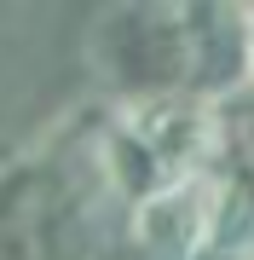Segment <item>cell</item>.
Wrapping results in <instances>:
<instances>
[{
  "label": "cell",
  "mask_w": 254,
  "mask_h": 260,
  "mask_svg": "<svg viewBox=\"0 0 254 260\" xmlns=\"http://www.w3.org/2000/svg\"><path fill=\"white\" fill-rule=\"evenodd\" d=\"M243 75L254 81V6H243Z\"/></svg>",
  "instance_id": "3957f363"
},
{
  "label": "cell",
  "mask_w": 254,
  "mask_h": 260,
  "mask_svg": "<svg viewBox=\"0 0 254 260\" xmlns=\"http://www.w3.org/2000/svg\"><path fill=\"white\" fill-rule=\"evenodd\" d=\"M197 260H254L248 249H220V243H214V249H202Z\"/></svg>",
  "instance_id": "277c9868"
},
{
  "label": "cell",
  "mask_w": 254,
  "mask_h": 260,
  "mask_svg": "<svg viewBox=\"0 0 254 260\" xmlns=\"http://www.w3.org/2000/svg\"><path fill=\"white\" fill-rule=\"evenodd\" d=\"M214 232H220V179L214 174L173 179V185L151 191L144 203H133V237L156 254L197 260L202 249H214Z\"/></svg>",
  "instance_id": "7a4b0ae2"
},
{
  "label": "cell",
  "mask_w": 254,
  "mask_h": 260,
  "mask_svg": "<svg viewBox=\"0 0 254 260\" xmlns=\"http://www.w3.org/2000/svg\"><path fill=\"white\" fill-rule=\"evenodd\" d=\"M226 145L214 99L202 93H156L127 104L104 133V174L127 203H144L173 179L208 174V162Z\"/></svg>",
  "instance_id": "6da1fadb"
}]
</instances>
